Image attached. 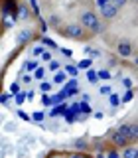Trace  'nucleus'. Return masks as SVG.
I'll return each mask as SVG.
<instances>
[{
	"instance_id": "48",
	"label": "nucleus",
	"mask_w": 138,
	"mask_h": 158,
	"mask_svg": "<svg viewBox=\"0 0 138 158\" xmlns=\"http://www.w3.org/2000/svg\"><path fill=\"white\" fill-rule=\"evenodd\" d=\"M8 97H10V95H8V93H4V95H2V97H0V103H6V101H8Z\"/></svg>"
},
{
	"instance_id": "18",
	"label": "nucleus",
	"mask_w": 138,
	"mask_h": 158,
	"mask_svg": "<svg viewBox=\"0 0 138 158\" xmlns=\"http://www.w3.org/2000/svg\"><path fill=\"white\" fill-rule=\"evenodd\" d=\"M51 89H53L51 81H42V83H39V91H42V93H49Z\"/></svg>"
},
{
	"instance_id": "36",
	"label": "nucleus",
	"mask_w": 138,
	"mask_h": 158,
	"mask_svg": "<svg viewBox=\"0 0 138 158\" xmlns=\"http://www.w3.org/2000/svg\"><path fill=\"white\" fill-rule=\"evenodd\" d=\"M111 93H112L111 85H103V87H101V95H111Z\"/></svg>"
},
{
	"instance_id": "15",
	"label": "nucleus",
	"mask_w": 138,
	"mask_h": 158,
	"mask_svg": "<svg viewBox=\"0 0 138 158\" xmlns=\"http://www.w3.org/2000/svg\"><path fill=\"white\" fill-rule=\"evenodd\" d=\"M4 131H6V132H16L18 131L16 121H6V123H4Z\"/></svg>"
},
{
	"instance_id": "28",
	"label": "nucleus",
	"mask_w": 138,
	"mask_h": 158,
	"mask_svg": "<svg viewBox=\"0 0 138 158\" xmlns=\"http://www.w3.org/2000/svg\"><path fill=\"white\" fill-rule=\"evenodd\" d=\"M85 53L89 57H99V56H101V53H99L97 49H93V48H85Z\"/></svg>"
},
{
	"instance_id": "19",
	"label": "nucleus",
	"mask_w": 138,
	"mask_h": 158,
	"mask_svg": "<svg viewBox=\"0 0 138 158\" xmlns=\"http://www.w3.org/2000/svg\"><path fill=\"white\" fill-rule=\"evenodd\" d=\"M91 63H93V59L91 57H85V59H81V61H79L77 69H91Z\"/></svg>"
},
{
	"instance_id": "45",
	"label": "nucleus",
	"mask_w": 138,
	"mask_h": 158,
	"mask_svg": "<svg viewBox=\"0 0 138 158\" xmlns=\"http://www.w3.org/2000/svg\"><path fill=\"white\" fill-rule=\"evenodd\" d=\"M30 4H32V8H34V14H38L39 10H38V4H36V0H30Z\"/></svg>"
},
{
	"instance_id": "38",
	"label": "nucleus",
	"mask_w": 138,
	"mask_h": 158,
	"mask_svg": "<svg viewBox=\"0 0 138 158\" xmlns=\"http://www.w3.org/2000/svg\"><path fill=\"white\" fill-rule=\"evenodd\" d=\"M10 93H14V95L20 93V83H12V85H10Z\"/></svg>"
},
{
	"instance_id": "7",
	"label": "nucleus",
	"mask_w": 138,
	"mask_h": 158,
	"mask_svg": "<svg viewBox=\"0 0 138 158\" xmlns=\"http://www.w3.org/2000/svg\"><path fill=\"white\" fill-rule=\"evenodd\" d=\"M111 142H112V144H115L116 148H124V146L128 144V140L120 135V132H116V131H112V132H111Z\"/></svg>"
},
{
	"instance_id": "21",
	"label": "nucleus",
	"mask_w": 138,
	"mask_h": 158,
	"mask_svg": "<svg viewBox=\"0 0 138 158\" xmlns=\"http://www.w3.org/2000/svg\"><path fill=\"white\" fill-rule=\"evenodd\" d=\"M42 46H47V48H51V49H59V48H57V44L53 42V40H49V38H46V36L42 38Z\"/></svg>"
},
{
	"instance_id": "6",
	"label": "nucleus",
	"mask_w": 138,
	"mask_h": 158,
	"mask_svg": "<svg viewBox=\"0 0 138 158\" xmlns=\"http://www.w3.org/2000/svg\"><path fill=\"white\" fill-rule=\"evenodd\" d=\"M32 38H34L32 30H20V32L16 34V44H18V46H24V44L30 42Z\"/></svg>"
},
{
	"instance_id": "17",
	"label": "nucleus",
	"mask_w": 138,
	"mask_h": 158,
	"mask_svg": "<svg viewBox=\"0 0 138 158\" xmlns=\"http://www.w3.org/2000/svg\"><path fill=\"white\" fill-rule=\"evenodd\" d=\"M38 67H39V65H38V61H36V59H30V61H26V65H24V69H26V71H30V73H32V71H36Z\"/></svg>"
},
{
	"instance_id": "25",
	"label": "nucleus",
	"mask_w": 138,
	"mask_h": 158,
	"mask_svg": "<svg viewBox=\"0 0 138 158\" xmlns=\"http://www.w3.org/2000/svg\"><path fill=\"white\" fill-rule=\"evenodd\" d=\"M108 101H111L112 107H118V103H120V97H118L116 93H111V95H108Z\"/></svg>"
},
{
	"instance_id": "29",
	"label": "nucleus",
	"mask_w": 138,
	"mask_h": 158,
	"mask_svg": "<svg viewBox=\"0 0 138 158\" xmlns=\"http://www.w3.org/2000/svg\"><path fill=\"white\" fill-rule=\"evenodd\" d=\"M49 24H51L53 28H57V30L61 28V26H59V18L55 16V14H53V16H49Z\"/></svg>"
},
{
	"instance_id": "46",
	"label": "nucleus",
	"mask_w": 138,
	"mask_h": 158,
	"mask_svg": "<svg viewBox=\"0 0 138 158\" xmlns=\"http://www.w3.org/2000/svg\"><path fill=\"white\" fill-rule=\"evenodd\" d=\"M26 148H20V150H18V158H24V156H26Z\"/></svg>"
},
{
	"instance_id": "1",
	"label": "nucleus",
	"mask_w": 138,
	"mask_h": 158,
	"mask_svg": "<svg viewBox=\"0 0 138 158\" xmlns=\"http://www.w3.org/2000/svg\"><path fill=\"white\" fill-rule=\"evenodd\" d=\"M79 26H81L83 30H91L93 34H101L103 30H105V24L101 22V18L97 16L93 10H85V12L79 16Z\"/></svg>"
},
{
	"instance_id": "42",
	"label": "nucleus",
	"mask_w": 138,
	"mask_h": 158,
	"mask_svg": "<svg viewBox=\"0 0 138 158\" xmlns=\"http://www.w3.org/2000/svg\"><path fill=\"white\" fill-rule=\"evenodd\" d=\"M18 117L24 118V121H30V115H28V113H24V111H18Z\"/></svg>"
},
{
	"instance_id": "9",
	"label": "nucleus",
	"mask_w": 138,
	"mask_h": 158,
	"mask_svg": "<svg viewBox=\"0 0 138 158\" xmlns=\"http://www.w3.org/2000/svg\"><path fill=\"white\" fill-rule=\"evenodd\" d=\"M120 158H138V148H136V146L126 144L124 148H122V154H120Z\"/></svg>"
},
{
	"instance_id": "16",
	"label": "nucleus",
	"mask_w": 138,
	"mask_h": 158,
	"mask_svg": "<svg viewBox=\"0 0 138 158\" xmlns=\"http://www.w3.org/2000/svg\"><path fill=\"white\" fill-rule=\"evenodd\" d=\"M47 69L49 71H59V69H61V61H59V59H51V61H49V65H47Z\"/></svg>"
},
{
	"instance_id": "11",
	"label": "nucleus",
	"mask_w": 138,
	"mask_h": 158,
	"mask_svg": "<svg viewBox=\"0 0 138 158\" xmlns=\"http://www.w3.org/2000/svg\"><path fill=\"white\" fill-rule=\"evenodd\" d=\"M65 111H67V105L65 103H61V105H55L49 111V117H59V115H65Z\"/></svg>"
},
{
	"instance_id": "14",
	"label": "nucleus",
	"mask_w": 138,
	"mask_h": 158,
	"mask_svg": "<svg viewBox=\"0 0 138 158\" xmlns=\"http://www.w3.org/2000/svg\"><path fill=\"white\" fill-rule=\"evenodd\" d=\"M73 148H75V150H87L89 144L83 140V138H79V140H73Z\"/></svg>"
},
{
	"instance_id": "12",
	"label": "nucleus",
	"mask_w": 138,
	"mask_h": 158,
	"mask_svg": "<svg viewBox=\"0 0 138 158\" xmlns=\"http://www.w3.org/2000/svg\"><path fill=\"white\" fill-rule=\"evenodd\" d=\"M87 81L91 83V85H97V83H99V77H97L95 69H87Z\"/></svg>"
},
{
	"instance_id": "53",
	"label": "nucleus",
	"mask_w": 138,
	"mask_h": 158,
	"mask_svg": "<svg viewBox=\"0 0 138 158\" xmlns=\"http://www.w3.org/2000/svg\"><path fill=\"white\" fill-rule=\"evenodd\" d=\"M53 158H55V156H53Z\"/></svg>"
},
{
	"instance_id": "32",
	"label": "nucleus",
	"mask_w": 138,
	"mask_h": 158,
	"mask_svg": "<svg viewBox=\"0 0 138 158\" xmlns=\"http://www.w3.org/2000/svg\"><path fill=\"white\" fill-rule=\"evenodd\" d=\"M126 2H128V0H111V4H112V6H116L118 10H120L122 6H124Z\"/></svg>"
},
{
	"instance_id": "30",
	"label": "nucleus",
	"mask_w": 138,
	"mask_h": 158,
	"mask_svg": "<svg viewBox=\"0 0 138 158\" xmlns=\"http://www.w3.org/2000/svg\"><path fill=\"white\" fill-rule=\"evenodd\" d=\"M32 118H34V121H36V123H42L43 118H46V115H43L42 111H38V113H34V115H32Z\"/></svg>"
},
{
	"instance_id": "41",
	"label": "nucleus",
	"mask_w": 138,
	"mask_h": 158,
	"mask_svg": "<svg viewBox=\"0 0 138 158\" xmlns=\"http://www.w3.org/2000/svg\"><path fill=\"white\" fill-rule=\"evenodd\" d=\"M32 81H34L32 73H30V75H24V77H22V83H32Z\"/></svg>"
},
{
	"instance_id": "22",
	"label": "nucleus",
	"mask_w": 138,
	"mask_h": 158,
	"mask_svg": "<svg viewBox=\"0 0 138 158\" xmlns=\"http://www.w3.org/2000/svg\"><path fill=\"white\" fill-rule=\"evenodd\" d=\"M79 105V113H83V115H91L93 113V109L87 105V103H77Z\"/></svg>"
},
{
	"instance_id": "37",
	"label": "nucleus",
	"mask_w": 138,
	"mask_h": 158,
	"mask_svg": "<svg viewBox=\"0 0 138 158\" xmlns=\"http://www.w3.org/2000/svg\"><path fill=\"white\" fill-rule=\"evenodd\" d=\"M42 59H43V61H47V63H49V61H51V59H53L51 52H43V53H42Z\"/></svg>"
},
{
	"instance_id": "47",
	"label": "nucleus",
	"mask_w": 138,
	"mask_h": 158,
	"mask_svg": "<svg viewBox=\"0 0 138 158\" xmlns=\"http://www.w3.org/2000/svg\"><path fill=\"white\" fill-rule=\"evenodd\" d=\"M108 2H111V0H97V4H99V8H101V6H105V4H108Z\"/></svg>"
},
{
	"instance_id": "40",
	"label": "nucleus",
	"mask_w": 138,
	"mask_h": 158,
	"mask_svg": "<svg viewBox=\"0 0 138 158\" xmlns=\"http://www.w3.org/2000/svg\"><path fill=\"white\" fill-rule=\"evenodd\" d=\"M24 93H26V101H32L34 95H36V93H34V89H30V91H24Z\"/></svg>"
},
{
	"instance_id": "5",
	"label": "nucleus",
	"mask_w": 138,
	"mask_h": 158,
	"mask_svg": "<svg viewBox=\"0 0 138 158\" xmlns=\"http://www.w3.org/2000/svg\"><path fill=\"white\" fill-rule=\"evenodd\" d=\"M116 14H118V8H116V6H112L111 2L105 4V6H101V16L105 18V20H112V18H116Z\"/></svg>"
},
{
	"instance_id": "50",
	"label": "nucleus",
	"mask_w": 138,
	"mask_h": 158,
	"mask_svg": "<svg viewBox=\"0 0 138 158\" xmlns=\"http://www.w3.org/2000/svg\"><path fill=\"white\" fill-rule=\"evenodd\" d=\"M69 158H83L81 154H73V156H69Z\"/></svg>"
},
{
	"instance_id": "3",
	"label": "nucleus",
	"mask_w": 138,
	"mask_h": 158,
	"mask_svg": "<svg viewBox=\"0 0 138 158\" xmlns=\"http://www.w3.org/2000/svg\"><path fill=\"white\" fill-rule=\"evenodd\" d=\"M116 132H120V135L124 136L128 142H130V140H136V136H138L136 123H130V125H120V127L116 128Z\"/></svg>"
},
{
	"instance_id": "43",
	"label": "nucleus",
	"mask_w": 138,
	"mask_h": 158,
	"mask_svg": "<svg viewBox=\"0 0 138 158\" xmlns=\"http://www.w3.org/2000/svg\"><path fill=\"white\" fill-rule=\"evenodd\" d=\"M108 65H111V67L116 65V57H115V56H108Z\"/></svg>"
},
{
	"instance_id": "27",
	"label": "nucleus",
	"mask_w": 138,
	"mask_h": 158,
	"mask_svg": "<svg viewBox=\"0 0 138 158\" xmlns=\"http://www.w3.org/2000/svg\"><path fill=\"white\" fill-rule=\"evenodd\" d=\"M43 75H46V69H43V67H38L36 69V71H34V79H43Z\"/></svg>"
},
{
	"instance_id": "8",
	"label": "nucleus",
	"mask_w": 138,
	"mask_h": 158,
	"mask_svg": "<svg viewBox=\"0 0 138 158\" xmlns=\"http://www.w3.org/2000/svg\"><path fill=\"white\" fill-rule=\"evenodd\" d=\"M30 16H32V12H30V4L22 2L18 6V14H16V20H28Z\"/></svg>"
},
{
	"instance_id": "26",
	"label": "nucleus",
	"mask_w": 138,
	"mask_h": 158,
	"mask_svg": "<svg viewBox=\"0 0 138 158\" xmlns=\"http://www.w3.org/2000/svg\"><path fill=\"white\" fill-rule=\"evenodd\" d=\"M97 77L99 79H111V71H108V69H101V71H97Z\"/></svg>"
},
{
	"instance_id": "20",
	"label": "nucleus",
	"mask_w": 138,
	"mask_h": 158,
	"mask_svg": "<svg viewBox=\"0 0 138 158\" xmlns=\"http://www.w3.org/2000/svg\"><path fill=\"white\" fill-rule=\"evenodd\" d=\"M132 99H134V89H128L124 95L120 97V103H128V101H132Z\"/></svg>"
},
{
	"instance_id": "34",
	"label": "nucleus",
	"mask_w": 138,
	"mask_h": 158,
	"mask_svg": "<svg viewBox=\"0 0 138 158\" xmlns=\"http://www.w3.org/2000/svg\"><path fill=\"white\" fill-rule=\"evenodd\" d=\"M42 103H43L46 107H49V105H51V97H49L47 93H43V95H42Z\"/></svg>"
},
{
	"instance_id": "2",
	"label": "nucleus",
	"mask_w": 138,
	"mask_h": 158,
	"mask_svg": "<svg viewBox=\"0 0 138 158\" xmlns=\"http://www.w3.org/2000/svg\"><path fill=\"white\" fill-rule=\"evenodd\" d=\"M85 30H83L79 24H67V26H63V28H59V34L61 36H65L69 40H83L85 38Z\"/></svg>"
},
{
	"instance_id": "52",
	"label": "nucleus",
	"mask_w": 138,
	"mask_h": 158,
	"mask_svg": "<svg viewBox=\"0 0 138 158\" xmlns=\"http://www.w3.org/2000/svg\"><path fill=\"white\" fill-rule=\"evenodd\" d=\"M132 2H134V0H132Z\"/></svg>"
},
{
	"instance_id": "49",
	"label": "nucleus",
	"mask_w": 138,
	"mask_h": 158,
	"mask_svg": "<svg viewBox=\"0 0 138 158\" xmlns=\"http://www.w3.org/2000/svg\"><path fill=\"white\" fill-rule=\"evenodd\" d=\"M89 99H91V95H89V93H83V103H87Z\"/></svg>"
},
{
	"instance_id": "24",
	"label": "nucleus",
	"mask_w": 138,
	"mask_h": 158,
	"mask_svg": "<svg viewBox=\"0 0 138 158\" xmlns=\"http://www.w3.org/2000/svg\"><path fill=\"white\" fill-rule=\"evenodd\" d=\"M63 71L67 73V75H73V77H77V73H79V69L75 67V65H65V69Z\"/></svg>"
},
{
	"instance_id": "10",
	"label": "nucleus",
	"mask_w": 138,
	"mask_h": 158,
	"mask_svg": "<svg viewBox=\"0 0 138 158\" xmlns=\"http://www.w3.org/2000/svg\"><path fill=\"white\" fill-rule=\"evenodd\" d=\"M67 81V73L63 71V69H59V71H55V75H53V85H63V83Z\"/></svg>"
},
{
	"instance_id": "4",
	"label": "nucleus",
	"mask_w": 138,
	"mask_h": 158,
	"mask_svg": "<svg viewBox=\"0 0 138 158\" xmlns=\"http://www.w3.org/2000/svg\"><path fill=\"white\" fill-rule=\"evenodd\" d=\"M116 52L120 57H128L134 53V46H132L130 42H126V40H120V42L116 44Z\"/></svg>"
},
{
	"instance_id": "23",
	"label": "nucleus",
	"mask_w": 138,
	"mask_h": 158,
	"mask_svg": "<svg viewBox=\"0 0 138 158\" xmlns=\"http://www.w3.org/2000/svg\"><path fill=\"white\" fill-rule=\"evenodd\" d=\"M22 142H24V144H26V146H32L34 142H36V136H34V135H30V132H28V135H24Z\"/></svg>"
},
{
	"instance_id": "39",
	"label": "nucleus",
	"mask_w": 138,
	"mask_h": 158,
	"mask_svg": "<svg viewBox=\"0 0 138 158\" xmlns=\"http://www.w3.org/2000/svg\"><path fill=\"white\" fill-rule=\"evenodd\" d=\"M87 117H89V115H83V113H77V115H75V121L83 123V121H87Z\"/></svg>"
},
{
	"instance_id": "44",
	"label": "nucleus",
	"mask_w": 138,
	"mask_h": 158,
	"mask_svg": "<svg viewBox=\"0 0 138 158\" xmlns=\"http://www.w3.org/2000/svg\"><path fill=\"white\" fill-rule=\"evenodd\" d=\"M122 85L128 87V89H132V81H130V79H122Z\"/></svg>"
},
{
	"instance_id": "13",
	"label": "nucleus",
	"mask_w": 138,
	"mask_h": 158,
	"mask_svg": "<svg viewBox=\"0 0 138 158\" xmlns=\"http://www.w3.org/2000/svg\"><path fill=\"white\" fill-rule=\"evenodd\" d=\"M65 93H63V91H59V93H55V95H53L51 97V105H59V103H61V101H65Z\"/></svg>"
},
{
	"instance_id": "31",
	"label": "nucleus",
	"mask_w": 138,
	"mask_h": 158,
	"mask_svg": "<svg viewBox=\"0 0 138 158\" xmlns=\"http://www.w3.org/2000/svg\"><path fill=\"white\" fill-rule=\"evenodd\" d=\"M107 158H120V152H118L116 148H111V150L107 152Z\"/></svg>"
},
{
	"instance_id": "33",
	"label": "nucleus",
	"mask_w": 138,
	"mask_h": 158,
	"mask_svg": "<svg viewBox=\"0 0 138 158\" xmlns=\"http://www.w3.org/2000/svg\"><path fill=\"white\" fill-rule=\"evenodd\" d=\"M43 52H46V49H43V46H34V49H32L34 56H42Z\"/></svg>"
},
{
	"instance_id": "35",
	"label": "nucleus",
	"mask_w": 138,
	"mask_h": 158,
	"mask_svg": "<svg viewBox=\"0 0 138 158\" xmlns=\"http://www.w3.org/2000/svg\"><path fill=\"white\" fill-rule=\"evenodd\" d=\"M24 101H26V93H16V103L18 105H22Z\"/></svg>"
},
{
	"instance_id": "51",
	"label": "nucleus",
	"mask_w": 138,
	"mask_h": 158,
	"mask_svg": "<svg viewBox=\"0 0 138 158\" xmlns=\"http://www.w3.org/2000/svg\"><path fill=\"white\" fill-rule=\"evenodd\" d=\"M2 123H4V117H2V115H0V125H2Z\"/></svg>"
}]
</instances>
